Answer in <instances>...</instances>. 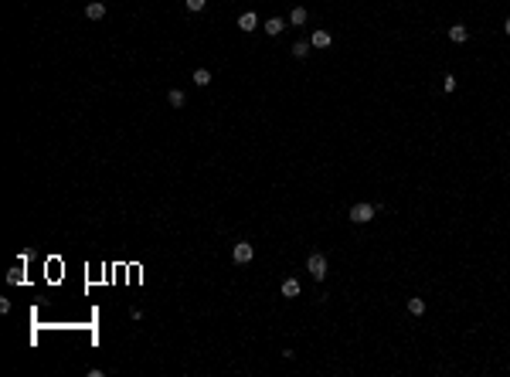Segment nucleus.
<instances>
[{"instance_id": "obj_7", "label": "nucleus", "mask_w": 510, "mask_h": 377, "mask_svg": "<svg viewBox=\"0 0 510 377\" xmlns=\"http://www.w3.org/2000/svg\"><path fill=\"white\" fill-rule=\"evenodd\" d=\"M238 27H242V31H255V27H259V17H255L252 10H245V14L238 17Z\"/></svg>"}, {"instance_id": "obj_10", "label": "nucleus", "mask_w": 510, "mask_h": 377, "mask_svg": "<svg viewBox=\"0 0 510 377\" xmlns=\"http://www.w3.org/2000/svg\"><path fill=\"white\" fill-rule=\"evenodd\" d=\"M289 24H296V27L306 24V7H293V10H289Z\"/></svg>"}, {"instance_id": "obj_8", "label": "nucleus", "mask_w": 510, "mask_h": 377, "mask_svg": "<svg viewBox=\"0 0 510 377\" xmlns=\"http://www.w3.org/2000/svg\"><path fill=\"white\" fill-rule=\"evenodd\" d=\"M330 41H334V38H330V31H313L310 44H313V48H330Z\"/></svg>"}, {"instance_id": "obj_11", "label": "nucleus", "mask_w": 510, "mask_h": 377, "mask_svg": "<svg viewBox=\"0 0 510 377\" xmlns=\"http://www.w3.org/2000/svg\"><path fill=\"white\" fill-rule=\"evenodd\" d=\"M310 48H313L310 41H296V44H293V58H306V55H310Z\"/></svg>"}, {"instance_id": "obj_16", "label": "nucleus", "mask_w": 510, "mask_h": 377, "mask_svg": "<svg viewBox=\"0 0 510 377\" xmlns=\"http://www.w3.org/2000/svg\"><path fill=\"white\" fill-rule=\"evenodd\" d=\"M184 3H187V10H204L208 0H184Z\"/></svg>"}, {"instance_id": "obj_14", "label": "nucleus", "mask_w": 510, "mask_h": 377, "mask_svg": "<svg viewBox=\"0 0 510 377\" xmlns=\"http://www.w3.org/2000/svg\"><path fill=\"white\" fill-rule=\"evenodd\" d=\"M167 99H170V106H173V109H180V106H184V102H187V95L180 92V89H173V92H170Z\"/></svg>"}, {"instance_id": "obj_12", "label": "nucleus", "mask_w": 510, "mask_h": 377, "mask_svg": "<svg viewBox=\"0 0 510 377\" xmlns=\"http://www.w3.org/2000/svg\"><path fill=\"white\" fill-rule=\"evenodd\" d=\"M194 85H201V89L211 85V72H208V68H197V72H194Z\"/></svg>"}, {"instance_id": "obj_17", "label": "nucleus", "mask_w": 510, "mask_h": 377, "mask_svg": "<svg viewBox=\"0 0 510 377\" xmlns=\"http://www.w3.org/2000/svg\"><path fill=\"white\" fill-rule=\"evenodd\" d=\"M504 31H507V38H510V17H507V20H504Z\"/></svg>"}, {"instance_id": "obj_15", "label": "nucleus", "mask_w": 510, "mask_h": 377, "mask_svg": "<svg viewBox=\"0 0 510 377\" xmlns=\"http://www.w3.org/2000/svg\"><path fill=\"white\" fill-rule=\"evenodd\" d=\"M442 89H446V92H456V75H446V78H442Z\"/></svg>"}, {"instance_id": "obj_2", "label": "nucleus", "mask_w": 510, "mask_h": 377, "mask_svg": "<svg viewBox=\"0 0 510 377\" xmlns=\"http://www.w3.org/2000/svg\"><path fill=\"white\" fill-rule=\"evenodd\" d=\"M306 268H310V275H313L317 282L327 279V258H323V255H310V258H306Z\"/></svg>"}, {"instance_id": "obj_1", "label": "nucleus", "mask_w": 510, "mask_h": 377, "mask_svg": "<svg viewBox=\"0 0 510 377\" xmlns=\"http://www.w3.org/2000/svg\"><path fill=\"white\" fill-rule=\"evenodd\" d=\"M374 214H378V204H367V201H360V204H354L350 208V221L354 225H367V221H374Z\"/></svg>"}, {"instance_id": "obj_4", "label": "nucleus", "mask_w": 510, "mask_h": 377, "mask_svg": "<svg viewBox=\"0 0 510 377\" xmlns=\"http://www.w3.org/2000/svg\"><path fill=\"white\" fill-rule=\"evenodd\" d=\"M85 17H89V20H102V17H106V3H102V0H92V3L85 7Z\"/></svg>"}, {"instance_id": "obj_13", "label": "nucleus", "mask_w": 510, "mask_h": 377, "mask_svg": "<svg viewBox=\"0 0 510 377\" xmlns=\"http://www.w3.org/2000/svg\"><path fill=\"white\" fill-rule=\"evenodd\" d=\"M408 313H412V316H422V313H425V299H418V296L408 299Z\"/></svg>"}, {"instance_id": "obj_5", "label": "nucleus", "mask_w": 510, "mask_h": 377, "mask_svg": "<svg viewBox=\"0 0 510 377\" xmlns=\"http://www.w3.org/2000/svg\"><path fill=\"white\" fill-rule=\"evenodd\" d=\"M283 31H286V20H283V17H269V20H265V34H272V38H279Z\"/></svg>"}, {"instance_id": "obj_9", "label": "nucleus", "mask_w": 510, "mask_h": 377, "mask_svg": "<svg viewBox=\"0 0 510 377\" xmlns=\"http://www.w3.org/2000/svg\"><path fill=\"white\" fill-rule=\"evenodd\" d=\"M283 296H286V299H296V296H300V282H296V279H286V282H283Z\"/></svg>"}, {"instance_id": "obj_6", "label": "nucleus", "mask_w": 510, "mask_h": 377, "mask_svg": "<svg viewBox=\"0 0 510 377\" xmlns=\"http://www.w3.org/2000/svg\"><path fill=\"white\" fill-rule=\"evenodd\" d=\"M466 38H470L466 24H453V27H449V41H453V44H463Z\"/></svg>"}, {"instance_id": "obj_3", "label": "nucleus", "mask_w": 510, "mask_h": 377, "mask_svg": "<svg viewBox=\"0 0 510 377\" xmlns=\"http://www.w3.org/2000/svg\"><path fill=\"white\" fill-rule=\"evenodd\" d=\"M252 255H255V248L248 245V242H238V245L231 248V258L238 265H245V262H252Z\"/></svg>"}]
</instances>
